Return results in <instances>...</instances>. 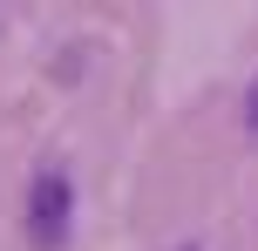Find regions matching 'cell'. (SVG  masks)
<instances>
[{
    "instance_id": "obj_1",
    "label": "cell",
    "mask_w": 258,
    "mask_h": 251,
    "mask_svg": "<svg viewBox=\"0 0 258 251\" xmlns=\"http://www.w3.org/2000/svg\"><path fill=\"white\" fill-rule=\"evenodd\" d=\"M68 231H75V184L61 170H41L34 190H27V244L34 251H61Z\"/></svg>"
},
{
    "instance_id": "obj_2",
    "label": "cell",
    "mask_w": 258,
    "mask_h": 251,
    "mask_svg": "<svg viewBox=\"0 0 258 251\" xmlns=\"http://www.w3.org/2000/svg\"><path fill=\"white\" fill-rule=\"evenodd\" d=\"M245 129L258 136V81H251V95H245Z\"/></svg>"
}]
</instances>
